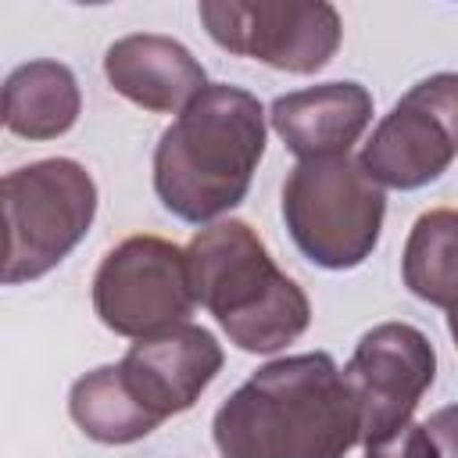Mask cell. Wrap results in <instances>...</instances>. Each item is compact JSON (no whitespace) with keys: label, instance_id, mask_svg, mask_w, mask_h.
Wrapping results in <instances>:
<instances>
[{"label":"cell","instance_id":"cell-1","mask_svg":"<svg viewBox=\"0 0 458 458\" xmlns=\"http://www.w3.org/2000/svg\"><path fill=\"white\" fill-rule=\"evenodd\" d=\"M211 437L222 458H347L358 408L333 354H286L218 404Z\"/></svg>","mask_w":458,"mask_h":458},{"label":"cell","instance_id":"cell-2","mask_svg":"<svg viewBox=\"0 0 458 458\" xmlns=\"http://www.w3.org/2000/svg\"><path fill=\"white\" fill-rule=\"evenodd\" d=\"M265 107L229 82H208L154 147V193L175 218L208 225L250 190L265 157Z\"/></svg>","mask_w":458,"mask_h":458},{"label":"cell","instance_id":"cell-3","mask_svg":"<svg viewBox=\"0 0 458 458\" xmlns=\"http://www.w3.org/2000/svg\"><path fill=\"white\" fill-rule=\"evenodd\" d=\"M182 250L193 301L215 315L229 344L240 351L276 354L308 329V293L272 261L268 247L247 222H211L197 229Z\"/></svg>","mask_w":458,"mask_h":458},{"label":"cell","instance_id":"cell-4","mask_svg":"<svg viewBox=\"0 0 458 458\" xmlns=\"http://www.w3.org/2000/svg\"><path fill=\"white\" fill-rule=\"evenodd\" d=\"M383 215V190L351 154L297 161L283 182V222L293 247L329 272H351L376 250Z\"/></svg>","mask_w":458,"mask_h":458},{"label":"cell","instance_id":"cell-5","mask_svg":"<svg viewBox=\"0 0 458 458\" xmlns=\"http://www.w3.org/2000/svg\"><path fill=\"white\" fill-rule=\"evenodd\" d=\"M0 211L11 240L4 283H32L57 268L89 233L97 182L72 157H43L0 175Z\"/></svg>","mask_w":458,"mask_h":458},{"label":"cell","instance_id":"cell-6","mask_svg":"<svg viewBox=\"0 0 458 458\" xmlns=\"http://www.w3.org/2000/svg\"><path fill=\"white\" fill-rule=\"evenodd\" d=\"M186 250L161 236H129L111 247L93 276L97 318L129 340L154 336L193 315Z\"/></svg>","mask_w":458,"mask_h":458},{"label":"cell","instance_id":"cell-7","mask_svg":"<svg viewBox=\"0 0 458 458\" xmlns=\"http://www.w3.org/2000/svg\"><path fill=\"white\" fill-rule=\"evenodd\" d=\"M197 14L222 50L290 75H315L344 39L340 14L326 0H204Z\"/></svg>","mask_w":458,"mask_h":458},{"label":"cell","instance_id":"cell-8","mask_svg":"<svg viewBox=\"0 0 458 458\" xmlns=\"http://www.w3.org/2000/svg\"><path fill=\"white\" fill-rule=\"evenodd\" d=\"M458 75L437 72L415 82L372 129L358 165L379 190H422L437 182L458 150Z\"/></svg>","mask_w":458,"mask_h":458},{"label":"cell","instance_id":"cell-9","mask_svg":"<svg viewBox=\"0 0 458 458\" xmlns=\"http://www.w3.org/2000/svg\"><path fill=\"white\" fill-rule=\"evenodd\" d=\"M340 376L358 408V444H369L411 419L437 379V351L422 329L379 322L358 340Z\"/></svg>","mask_w":458,"mask_h":458},{"label":"cell","instance_id":"cell-10","mask_svg":"<svg viewBox=\"0 0 458 458\" xmlns=\"http://www.w3.org/2000/svg\"><path fill=\"white\" fill-rule=\"evenodd\" d=\"M222 344L193 322H179L154 336L136 340L114 365L129 397L161 426L165 419L193 408L211 379L222 372Z\"/></svg>","mask_w":458,"mask_h":458},{"label":"cell","instance_id":"cell-11","mask_svg":"<svg viewBox=\"0 0 458 458\" xmlns=\"http://www.w3.org/2000/svg\"><path fill=\"white\" fill-rule=\"evenodd\" d=\"M265 118L293 157H336L369 129L372 93L361 82H322L276 97Z\"/></svg>","mask_w":458,"mask_h":458},{"label":"cell","instance_id":"cell-12","mask_svg":"<svg viewBox=\"0 0 458 458\" xmlns=\"http://www.w3.org/2000/svg\"><path fill=\"white\" fill-rule=\"evenodd\" d=\"M104 75L118 97L154 114H179L204 86L200 61L172 36L132 32L107 47Z\"/></svg>","mask_w":458,"mask_h":458},{"label":"cell","instance_id":"cell-13","mask_svg":"<svg viewBox=\"0 0 458 458\" xmlns=\"http://www.w3.org/2000/svg\"><path fill=\"white\" fill-rule=\"evenodd\" d=\"M0 104L4 125L18 140H57L75 125L82 111V93L68 64L43 57L18 64L4 79Z\"/></svg>","mask_w":458,"mask_h":458},{"label":"cell","instance_id":"cell-14","mask_svg":"<svg viewBox=\"0 0 458 458\" xmlns=\"http://www.w3.org/2000/svg\"><path fill=\"white\" fill-rule=\"evenodd\" d=\"M68 415L97 444H136L157 429V422L129 397L114 365H100L72 383Z\"/></svg>","mask_w":458,"mask_h":458},{"label":"cell","instance_id":"cell-15","mask_svg":"<svg viewBox=\"0 0 458 458\" xmlns=\"http://www.w3.org/2000/svg\"><path fill=\"white\" fill-rule=\"evenodd\" d=\"M454 240H458V215L451 208H437L426 211L404 243V258H401V276L404 286L440 308V311H454V293H458V261H454Z\"/></svg>","mask_w":458,"mask_h":458},{"label":"cell","instance_id":"cell-16","mask_svg":"<svg viewBox=\"0 0 458 458\" xmlns=\"http://www.w3.org/2000/svg\"><path fill=\"white\" fill-rule=\"evenodd\" d=\"M451 408H444L437 419L429 422H404L394 433L369 440L365 444V458H451Z\"/></svg>","mask_w":458,"mask_h":458},{"label":"cell","instance_id":"cell-17","mask_svg":"<svg viewBox=\"0 0 458 458\" xmlns=\"http://www.w3.org/2000/svg\"><path fill=\"white\" fill-rule=\"evenodd\" d=\"M7 261H11V240H7V225H4V211H0V283L7 276Z\"/></svg>","mask_w":458,"mask_h":458},{"label":"cell","instance_id":"cell-18","mask_svg":"<svg viewBox=\"0 0 458 458\" xmlns=\"http://www.w3.org/2000/svg\"><path fill=\"white\" fill-rule=\"evenodd\" d=\"M0 125H4V104H0Z\"/></svg>","mask_w":458,"mask_h":458}]
</instances>
